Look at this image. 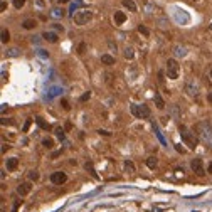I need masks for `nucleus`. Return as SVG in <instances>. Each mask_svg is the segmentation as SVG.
Instances as JSON below:
<instances>
[{
  "label": "nucleus",
  "mask_w": 212,
  "mask_h": 212,
  "mask_svg": "<svg viewBox=\"0 0 212 212\" xmlns=\"http://www.w3.org/2000/svg\"><path fill=\"white\" fill-rule=\"evenodd\" d=\"M132 113L136 116V118H148L150 116V108L147 104H132Z\"/></svg>",
  "instance_id": "obj_1"
},
{
  "label": "nucleus",
  "mask_w": 212,
  "mask_h": 212,
  "mask_svg": "<svg viewBox=\"0 0 212 212\" xmlns=\"http://www.w3.org/2000/svg\"><path fill=\"white\" fill-rule=\"evenodd\" d=\"M91 17H93V14L89 10H79V12L74 14V22L77 26H84V24H88L91 20Z\"/></svg>",
  "instance_id": "obj_2"
},
{
  "label": "nucleus",
  "mask_w": 212,
  "mask_h": 212,
  "mask_svg": "<svg viewBox=\"0 0 212 212\" xmlns=\"http://www.w3.org/2000/svg\"><path fill=\"white\" fill-rule=\"evenodd\" d=\"M167 76L168 79H178V64L175 59L167 61Z\"/></svg>",
  "instance_id": "obj_3"
},
{
  "label": "nucleus",
  "mask_w": 212,
  "mask_h": 212,
  "mask_svg": "<svg viewBox=\"0 0 212 212\" xmlns=\"http://www.w3.org/2000/svg\"><path fill=\"white\" fill-rule=\"evenodd\" d=\"M180 135H182V140L187 143V147L194 150L195 148V138H194V135L187 130V126H180Z\"/></svg>",
  "instance_id": "obj_4"
},
{
  "label": "nucleus",
  "mask_w": 212,
  "mask_h": 212,
  "mask_svg": "<svg viewBox=\"0 0 212 212\" xmlns=\"http://www.w3.org/2000/svg\"><path fill=\"white\" fill-rule=\"evenodd\" d=\"M190 167H192V170H194L197 175H205V168H204V163H202V160L200 158H194V160L190 162Z\"/></svg>",
  "instance_id": "obj_5"
},
{
  "label": "nucleus",
  "mask_w": 212,
  "mask_h": 212,
  "mask_svg": "<svg viewBox=\"0 0 212 212\" xmlns=\"http://www.w3.org/2000/svg\"><path fill=\"white\" fill-rule=\"evenodd\" d=\"M66 180H68V175L64 174V172H54V174H51V182L56 183V185H62Z\"/></svg>",
  "instance_id": "obj_6"
},
{
  "label": "nucleus",
  "mask_w": 212,
  "mask_h": 212,
  "mask_svg": "<svg viewBox=\"0 0 212 212\" xmlns=\"http://www.w3.org/2000/svg\"><path fill=\"white\" fill-rule=\"evenodd\" d=\"M30 190H32V183H30V182H22L20 185L17 187V194L20 195V197L30 194Z\"/></svg>",
  "instance_id": "obj_7"
},
{
  "label": "nucleus",
  "mask_w": 212,
  "mask_h": 212,
  "mask_svg": "<svg viewBox=\"0 0 212 212\" xmlns=\"http://www.w3.org/2000/svg\"><path fill=\"white\" fill-rule=\"evenodd\" d=\"M197 91H199V88H197L192 81H189L185 84V93L189 94V96H197Z\"/></svg>",
  "instance_id": "obj_8"
},
{
  "label": "nucleus",
  "mask_w": 212,
  "mask_h": 212,
  "mask_svg": "<svg viewBox=\"0 0 212 212\" xmlns=\"http://www.w3.org/2000/svg\"><path fill=\"white\" fill-rule=\"evenodd\" d=\"M153 101H155V106H157L158 110H163V108H165V101H163V98L160 96V93H155Z\"/></svg>",
  "instance_id": "obj_9"
},
{
  "label": "nucleus",
  "mask_w": 212,
  "mask_h": 212,
  "mask_svg": "<svg viewBox=\"0 0 212 212\" xmlns=\"http://www.w3.org/2000/svg\"><path fill=\"white\" fill-rule=\"evenodd\" d=\"M125 20H126V15H125V12H120V10H116V12H115V22L118 24V26H121Z\"/></svg>",
  "instance_id": "obj_10"
},
{
  "label": "nucleus",
  "mask_w": 212,
  "mask_h": 212,
  "mask_svg": "<svg viewBox=\"0 0 212 212\" xmlns=\"http://www.w3.org/2000/svg\"><path fill=\"white\" fill-rule=\"evenodd\" d=\"M35 26H37V22H35L34 19H26V20L22 22V27H24V29H27V30L34 29Z\"/></svg>",
  "instance_id": "obj_11"
},
{
  "label": "nucleus",
  "mask_w": 212,
  "mask_h": 212,
  "mask_svg": "<svg viewBox=\"0 0 212 212\" xmlns=\"http://www.w3.org/2000/svg\"><path fill=\"white\" fill-rule=\"evenodd\" d=\"M101 62L106 64V66H113V64H115V57L110 56V54H103L101 56Z\"/></svg>",
  "instance_id": "obj_12"
},
{
  "label": "nucleus",
  "mask_w": 212,
  "mask_h": 212,
  "mask_svg": "<svg viewBox=\"0 0 212 212\" xmlns=\"http://www.w3.org/2000/svg\"><path fill=\"white\" fill-rule=\"evenodd\" d=\"M123 5L130 10V12H136V4L133 0H123Z\"/></svg>",
  "instance_id": "obj_13"
},
{
  "label": "nucleus",
  "mask_w": 212,
  "mask_h": 212,
  "mask_svg": "<svg viewBox=\"0 0 212 212\" xmlns=\"http://www.w3.org/2000/svg\"><path fill=\"white\" fill-rule=\"evenodd\" d=\"M17 165H19L17 158H9V160H7V170H15Z\"/></svg>",
  "instance_id": "obj_14"
},
{
  "label": "nucleus",
  "mask_w": 212,
  "mask_h": 212,
  "mask_svg": "<svg viewBox=\"0 0 212 212\" xmlns=\"http://www.w3.org/2000/svg\"><path fill=\"white\" fill-rule=\"evenodd\" d=\"M157 165H158V162H157V157H148L147 158V167L148 168H157Z\"/></svg>",
  "instance_id": "obj_15"
},
{
  "label": "nucleus",
  "mask_w": 212,
  "mask_h": 212,
  "mask_svg": "<svg viewBox=\"0 0 212 212\" xmlns=\"http://www.w3.org/2000/svg\"><path fill=\"white\" fill-rule=\"evenodd\" d=\"M44 39L49 41V42H57V34H54V32H44Z\"/></svg>",
  "instance_id": "obj_16"
},
{
  "label": "nucleus",
  "mask_w": 212,
  "mask_h": 212,
  "mask_svg": "<svg viewBox=\"0 0 212 212\" xmlns=\"http://www.w3.org/2000/svg\"><path fill=\"white\" fill-rule=\"evenodd\" d=\"M123 167H125V170H126L128 174H132V175L136 172V170H135V165H133V163H132L130 160H126V162H125V163H123Z\"/></svg>",
  "instance_id": "obj_17"
},
{
  "label": "nucleus",
  "mask_w": 212,
  "mask_h": 212,
  "mask_svg": "<svg viewBox=\"0 0 212 212\" xmlns=\"http://www.w3.org/2000/svg\"><path fill=\"white\" fill-rule=\"evenodd\" d=\"M19 54H20V51H19L17 47H10L9 51H7V56H9V57H17Z\"/></svg>",
  "instance_id": "obj_18"
},
{
  "label": "nucleus",
  "mask_w": 212,
  "mask_h": 212,
  "mask_svg": "<svg viewBox=\"0 0 212 212\" xmlns=\"http://www.w3.org/2000/svg\"><path fill=\"white\" fill-rule=\"evenodd\" d=\"M125 57H126V59H133V57H135V52H133L132 47H126V49H125Z\"/></svg>",
  "instance_id": "obj_19"
},
{
  "label": "nucleus",
  "mask_w": 212,
  "mask_h": 212,
  "mask_svg": "<svg viewBox=\"0 0 212 212\" xmlns=\"http://www.w3.org/2000/svg\"><path fill=\"white\" fill-rule=\"evenodd\" d=\"M9 41H10V34H9V30H7V29H4V30H2V42H9Z\"/></svg>",
  "instance_id": "obj_20"
},
{
  "label": "nucleus",
  "mask_w": 212,
  "mask_h": 212,
  "mask_svg": "<svg viewBox=\"0 0 212 212\" xmlns=\"http://www.w3.org/2000/svg\"><path fill=\"white\" fill-rule=\"evenodd\" d=\"M138 32H140V34H143L145 37H148V35H150V30L147 29L145 26H138Z\"/></svg>",
  "instance_id": "obj_21"
},
{
  "label": "nucleus",
  "mask_w": 212,
  "mask_h": 212,
  "mask_svg": "<svg viewBox=\"0 0 212 212\" xmlns=\"http://www.w3.org/2000/svg\"><path fill=\"white\" fill-rule=\"evenodd\" d=\"M52 145H54V143H52L51 138H44V140H42V147H46V148H52Z\"/></svg>",
  "instance_id": "obj_22"
},
{
  "label": "nucleus",
  "mask_w": 212,
  "mask_h": 212,
  "mask_svg": "<svg viewBox=\"0 0 212 212\" xmlns=\"http://www.w3.org/2000/svg\"><path fill=\"white\" fill-rule=\"evenodd\" d=\"M56 136H57V138H59V140H64V130L62 128H56Z\"/></svg>",
  "instance_id": "obj_23"
},
{
  "label": "nucleus",
  "mask_w": 212,
  "mask_h": 212,
  "mask_svg": "<svg viewBox=\"0 0 212 212\" xmlns=\"http://www.w3.org/2000/svg\"><path fill=\"white\" fill-rule=\"evenodd\" d=\"M24 4H26V0H14V7L15 9H22Z\"/></svg>",
  "instance_id": "obj_24"
},
{
  "label": "nucleus",
  "mask_w": 212,
  "mask_h": 212,
  "mask_svg": "<svg viewBox=\"0 0 212 212\" xmlns=\"http://www.w3.org/2000/svg\"><path fill=\"white\" fill-rule=\"evenodd\" d=\"M86 170H89V172H91V175H93L94 178L98 177V175H96V172H94V168H93V165H91L89 162H88V163H86Z\"/></svg>",
  "instance_id": "obj_25"
},
{
  "label": "nucleus",
  "mask_w": 212,
  "mask_h": 212,
  "mask_svg": "<svg viewBox=\"0 0 212 212\" xmlns=\"http://www.w3.org/2000/svg\"><path fill=\"white\" fill-rule=\"evenodd\" d=\"M29 178H30V180H34V182H35V180H37V178H39V174H37V172H35V170H32V172H29Z\"/></svg>",
  "instance_id": "obj_26"
},
{
  "label": "nucleus",
  "mask_w": 212,
  "mask_h": 212,
  "mask_svg": "<svg viewBox=\"0 0 212 212\" xmlns=\"http://www.w3.org/2000/svg\"><path fill=\"white\" fill-rule=\"evenodd\" d=\"M89 98H91V93H89V91H88V93H84V94H83V96L79 98V101H81V103H84V101H88Z\"/></svg>",
  "instance_id": "obj_27"
},
{
  "label": "nucleus",
  "mask_w": 212,
  "mask_h": 212,
  "mask_svg": "<svg viewBox=\"0 0 212 212\" xmlns=\"http://www.w3.org/2000/svg\"><path fill=\"white\" fill-rule=\"evenodd\" d=\"M30 123H32V118H29L26 121V125H24V128H22V132L26 133V132H29V126H30Z\"/></svg>",
  "instance_id": "obj_28"
},
{
  "label": "nucleus",
  "mask_w": 212,
  "mask_h": 212,
  "mask_svg": "<svg viewBox=\"0 0 212 212\" xmlns=\"http://www.w3.org/2000/svg\"><path fill=\"white\" fill-rule=\"evenodd\" d=\"M52 15H54V17H62V10L54 9V10H52Z\"/></svg>",
  "instance_id": "obj_29"
},
{
  "label": "nucleus",
  "mask_w": 212,
  "mask_h": 212,
  "mask_svg": "<svg viewBox=\"0 0 212 212\" xmlns=\"http://www.w3.org/2000/svg\"><path fill=\"white\" fill-rule=\"evenodd\" d=\"M175 51H177V52H175L177 56H185V51H183V49H180V47H175Z\"/></svg>",
  "instance_id": "obj_30"
},
{
  "label": "nucleus",
  "mask_w": 212,
  "mask_h": 212,
  "mask_svg": "<svg viewBox=\"0 0 212 212\" xmlns=\"http://www.w3.org/2000/svg\"><path fill=\"white\" fill-rule=\"evenodd\" d=\"M84 49H86L84 44H79V47H77V52H79V54H83V52H84Z\"/></svg>",
  "instance_id": "obj_31"
},
{
  "label": "nucleus",
  "mask_w": 212,
  "mask_h": 212,
  "mask_svg": "<svg viewBox=\"0 0 212 212\" xmlns=\"http://www.w3.org/2000/svg\"><path fill=\"white\" fill-rule=\"evenodd\" d=\"M61 103H62V108H64V110H69V103H68V99H62Z\"/></svg>",
  "instance_id": "obj_32"
},
{
  "label": "nucleus",
  "mask_w": 212,
  "mask_h": 212,
  "mask_svg": "<svg viewBox=\"0 0 212 212\" xmlns=\"http://www.w3.org/2000/svg\"><path fill=\"white\" fill-rule=\"evenodd\" d=\"M37 123L41 125V126H42V128H47V125L44 123V120H42V118H37Z\"/></svg>",
  "instance_id": "obj_33"
},
{
  "label": "nucleus",
  "mask_w": 212,
  "mask_h": 212,
  "mask_svg": "<svg viewBox=\"0 0 212 212\" xmlns=\"http://www.w3.org/2000/svg\"><path fill=\"white\" fill-rule=\"evenodd\" d=\"M98 133H99V135H104V136H110V135H111V133H110V132H106V130H99Z\"/></svg>",
  "instance_id": "obj_34"
},
{
  "label": "nucleus",
  "mask_w": 212,
  "mask_h": 212,
  "mask_svg": "<svg viewBox=\"0 0 212 212\" xmlns=\"http://www.w3.org/2000/svg\"><path fill=\"white\" fill-rule=\"evenodd\" d=\"M175 148H177V152H180V153H183V152H185V150L182 148V145H178V143L175 145Z\"/></svg>",
  "instance_id": "obj_35"
},
{
  "label": "nucleus",
  "mask_w": 212,
  "mask_h": 212,
  "mask_svg": "<svg viewBox=\"0 0 212 212\" xmlns=\"http://www.w3.org/2000/svg\"><path fill=\"white\" fill-rule=\"evenodd\" d=\"M7 150H9V145H2V153H5V152H7Z\"/></svg>",
  "instance_id": "obj_36"
},
{
  "label": "nucleus",
  "mask_w": 212,
  "mask_h": 212,
  "mask_svg": "<svg viewBox=\"0 0 212 212\" xmlns=\"http://www.w3.org/2000/svg\"><path fill=\"white\" fill-rule=\"evenodd\" d=\"M108 46H110L111 49H115V51H116V44L115 42H111V41H110V42H108Z\"/></svg>",
  "instance_id": "obj_37"
},
{
  "label": "nucleus",
  "mask_w": 212,
  "mask_h": 212,
  "mask_svg": "<svg viewBox=\"0 0 212 212\" xmlns=\"http://www.w3.org/2000/svg\"><path fill=\"white\" fill-rule=\"evenodd\" d=\"M0 9H2V12H4V10L7 9V4H5V2H2V5H0Z\"/></svg>",
  "instance_id": "obj_38"
},
{
  "label": "nucleus",
  "mask_w": 212,
  "mask_h": 212,
  "mask_svg": "<svg viewBox=\"0 0 212 212\" xmlns=\"http://www.w3.org/2000/svg\"><path fill=\"white\" fill-rule=\"evenodd\" d=\"M207 172H209V174L212 175V162H210V163H209V167H207Z\"/></svg>",
  "instance_id": "obj_39"
},
{
  "label": "nucleus",
  "mask_w": 212,
  "mask_h": 212,
  "mask_svg": "<svg viewBox=\"0 0 212 212\" xmlns=\"http://www.w3.org/2000/svg\"><path fill=\"white\" fill-rule=\"evenodd\" d=\"M207 99H209V103H212V93H210V94H209V96H207Z\"/></svg>",
  "instance_id": "obj_40"
},
{
  "label": "nucleus",
  "mask_w": 212,
  "mask_h": 212,
  "mask_svg": "<svg viewBox=\"0 0 212 212\" xmlns=\"http://www.w3.org/2000/svg\"><path fill=\"white\" fill-rule=\"evenodd\" d=\"M59 2H61V4H68L69 0H59Z\"/></svg>",
  "instance_id": "obj_41"
},
{
  "label": "nucleus",
  "mask_w": 212,
  "mask_h": 212,
  "mask_svg": "<svg viewBox=\"0 0 212 212\" xmlns=\"http://www.w3.org/2000/svg\"><path fill=\"white\" fill-rule=\"evenodd\" d=\"M210 79H212V69H210Z\"/></svg>",
  "instance_id": "obj_42"
},
{
  "label": "nucleus",
  "mask_w": 212,
  "mask_h": 212,
  "mask_svg": "<svg viewBox=\"0 0 212 212\" xmlns=\"http://www.w3.org/2000/svg\"><path fill=\"white\" fill-rule=\"evenodd\" d=\"M210 30H212V24H210Z\"/></svg>",
  "instance_id": "obj_43"
},
{
  "label": "nucleus",
  "mask_w": 212,
  "mask_h": 212,
  "mask_svg": "<svg viewBox=\"0 0 212 212\" xmlns=\"http://www.w3.org/2000/svg\"><path fill=\"white\" fill-rule=\"evenodd\" d=\"M194 2H197V0H194Z\"/></svg>",
  "instance_id": "obj_44"
}]
</instances>
